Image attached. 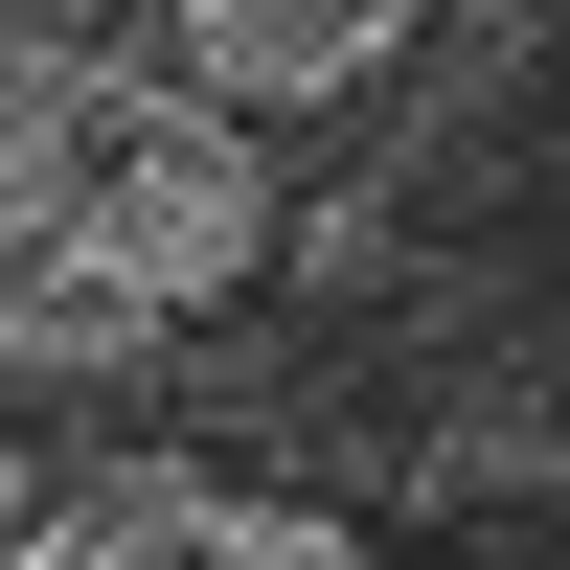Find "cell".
Returning a JSON list of instances; mask_svg holds the SVG:
<instances>
[{"mask_svg":"<svg viewBox=\"0 0 570 570\" xmlns=\"http://www.w3.org/2000/svg\"><path fill=\"white\" fill-rule=\"evenodd\" d=\"M411 23H434V0H183V91H228V115H297V91H365Z\"/></svg>","mask_w":570,"mask_h":570,"instance_id":"cell-3","label":"cell"},{"mask_svg":"<svg viewBox=\"0 0 570 570\" xmlns=\"http://www.w3.org/2000/svg\"><path fill=\"white\" fill-rule=\"evenodd\" d=\"M23 570H365V525H320V502H228V480H183V456H115V480L23 502Z\"/></svg>","mask_w":570,"mask_h":570,"instance_id":"cell-2","label":"cell"},{"mask_svg":"<svg viewBox=\"0 0 570 570\" xmlns=\"http://www.w3.org/2000/svg\"><path fill=\"white\" fill-rule=\"evenodd\" d=\"M160 320L183 297H137V274H91V252H23V274H0V365H23V389H91V365H137Z\"/></svg>","mask_w":570,"mask_h":570,"instance_id":"cell-4","label":"cell"},{"mask_svg":"<svg viewBox=\"0 0 570 570\" xmlns=\"http://www.w3.org/2000/svg\"><path fill=\"white\" fill-rule=\"evenodd\" d=\"M0 206H23V252H91L137 274V297H228V274L274 252V183L252 137H228V91L183 69H115V46H46L0 69Z\"/></svg>","mask_w":570,"mask_h":570,"instance_id":"cell-1","label":"cell"}]
</instances>
